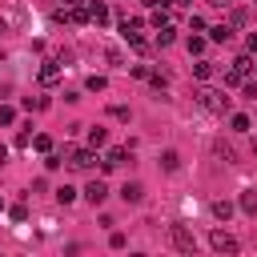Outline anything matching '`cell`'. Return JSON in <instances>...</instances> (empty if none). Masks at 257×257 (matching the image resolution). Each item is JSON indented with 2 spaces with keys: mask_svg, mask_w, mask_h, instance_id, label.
Returning a JSON list of instances; mask_svg holds the SVG:
<instances>
[{
  "mask_svg": "<svg viewBox=\"0 0 257 257\" xmlns=\"http://www.w3.org/2000/svg\"><path fill=\"white\" fill-rule=\"evenodd\" d=\"M193 100L209 112H229V104H233V96H225V88H213V84H201L193 92Z\"/></svg>",
  "mask_w": 257,
  "mask_h": 257,
  "instance_id": "obj_1",
  "label": "cell"
},
{
  "mask_svg": "<svg viewBox=\"0 0 257 257\" xmlns=\"http://www.w3.org/2000/svg\"><path fill=\"white\" fill-rule=\"evenodd\" d=\"M96 161H100V157H96L92 145H84V149H64V165H68V169H80V173H84V169H92Z\"/></svg>",
  "mask_w": 257,
  "mask_h": 257,
  "instance_id": "obj_2",
  "label": "cell"
},
{
  "mask_svg": "<svg viewBox=\"0 0 257 257\" xmlns=\"http://www.w3.org/2000/svg\"><path fill=\"white\" fill-rule=\"evenodd\" d=\"M169 245H173L177 253H193V249H197V237H193L185 225H169Z\"/></svg>",
  "mask_w": 257,
  "mask_h": 257,
  "instance_id": "obj_3",
  "label": "cell"
},
{
  "mask_svg": "<svg viewBox=\"0 0 257 257\" xmlns=\"http://www.w3.org/2000/svg\"><path fill=\"white\" fill-rule=\"evenodd\" d=\"M209 245H213L217 253H237V249H241V245H237V237H233V233H225V229H213V233H209Z\"/></svg>",
  "mask_w": 257,
  "mask_h": 257,
  "instance_id": "obj_4",
  "label": "cell"
},
{
  "mask_svg": "<svg viewBox=\"0 0 257 257\" xmlns=\"http://www.w3.org/2000/svg\"><path fill=\"white\" fill-rule=\"evenodd\" d=\"M80 193H84V201H88V205H104V197H108V189H104V181H100V177H96V181H88Z\"/></svg>",
  "mask_w": 257,
  "mask_h": 257,
  "instance_id": "obj_5",
  "label": "cell"
},
{
  "mask_svg": "<svg viewBox=\"0 0 257 257\" xmlns=\"http://www.w3.org/2000/svg\"><path fill=\"white\" fill-rule=\"evenodd\" d=\"M112 20V12H108V4H100V0H92L88 4V24H96V28H104Z\"/></svg>",
  "mask_w": 257,
  "mask_h": 257,
  "instance_id": "obj_6",
  "label": "cell"
},
{
  "mask_svg": "<svg viewBox=\"0 0 257 257\" xmlns=\"http://www.w3.org/2000/svg\"><path fill=\"white\" fill-rule=\"evenodd\" d=\"M120 161H128V149H108V153L100 157V173H112Z\"/></svg>",
  "mask_w": 257,
  "mask_h": 257,
  "instance_id": "obj_7",
  "label": "cell"
},
{
  "mask_svg": "<svg viewBox=\"0 0 257 257\" xmlns=\"http://www.w3.org/2000/svg\"><path fill=\"white\" fill-rule=\"evenodd\" d=\"M141 197H145V185H141V181H124V185H120V201H124V205H137Z\"/></svg>",
  "mask_w": 257,
  "mask_h": 257,
  "instance_id": "obj_8",
  "label": "cell"
},
{
  "mask_svg": "<svg viewBox=\"0 0 257 257\" xmlns=\"http://www.w3.org/2000/svg\"><path fill=\"white\" fill-rule=\"evenodd\" d=\"M36 76H40V84H56L60 80V60H44Z\"/></svg>",
  "mask_w": 257,
  "mask_h": 257,
  "instance_id": "obj_9",
  "label": "cell"
},
{
  "mask_svg": "<svg viewBox=\"0 0 257 257\" xmlns=\"http://www.w3.org/2000/svg\"><path fill=\"white\" fill-rule=\"evenodd\" d=\"M209 40L229 44V40H233V24H213V28H209Z\"/></svg>",
  "mask_w": 257,
  "mask_h": 257,
  "instance_id": "obj_10",
  "label": "cell"
},
{
  "mask_svg": "<svg viewBox=\"0 0 257 257\" xmlns=\"http://www.w3.org/2000/svg\"><path fill=\"white\" fill-rule=\"evenodd\" d=\"M213 72H217L213 60H201V56L193 60V76H197V80H213Z\"/></svg>",
  "mask_w": 257,
  "mask_h": 257,
  "instance_id": "obj_11",
  "label": "cell"
},
{
  "mask_svg": "<svg viewBox=\"0 0 257 257\" xmlns=\"http://www.w3.org/2000/svg\"><path fill=\"white\" fill-rule=\"evenodd\" d=\"M88 145H92V149H104V145H108V128H104V124H92V128H88Z\"/></svg>",
  "mask_w": 257,
  "mask_h": 257,
  "instance_id": "obj_12",
  "label": "cell"
},
{
  "mask_svg": "<svg viewBox=\"0 0 257 257\" xmlns=\"http://www.w3.org/2000/svg\"><path fill=\"white\" fill-rule=\"evenodd\" d=\"M237 205H241V213H249V217H253V213H257V189H245Z\"/></svg>",
  "mask_w": 257,
  "mask_h": 257,
  "instance_id": "obj_13",
  "label": "cell"
},
{
  "mask_svg": "<svg viewBox=\"0 0 257 257\" xmlns=\"http://www.w3.org/2000/svg\"><path fill=\"white\" fill-rule=\"evenodd\" d=\"M173 40H177V28H173V24H161V28H157V44H161V48H169Z\"/></svg>",
  "mask_w": 257,
  "mask_h": 257,
  "instance_id": "obj_14",
  "label": "cell"
},
{
  "mask_svg": "<svg viewBox=\"0 0 257 257\" xmlns=\"http://www.w3.org/2000/svg\"><path fill=\"white\" fill-rule=\"evenodd\" d=\"M205 44H209V36H197V32H193V36L185 40V48H189V56H201V52H205Z\"/></svg>",
  "mask_w": 257,
  "mask_h": 257,
  "instance_id": "obj_15",
  "label": "cell"
},
{
  "mask_svg": "<svg viewBox=\"0 0 257 257\" xmlns=\"http://www.w3.org/2000/svg\"><path fill=\"white\" fill-rule=\"evenodd\" d=\"M229 128H233V133H249V128H253V120H249L245 112H233V116H229Z\"/></svg>",
  "mask_w": 257,
  "mask_h": 257,
  "instance_id": "obj_16",
  "label": "cell"
},
{
  "mask_svg": "<svg viewBox=\"0 0 257 257\" xmlns=\"http://www.w3.org/2000/svg\"><path fill=\"white\" fill-rule=\"evenodd\" d=\"M84 88H88V92H104V88H108V80H104L100 72H92V76L84 80Z\"/></svg>",
  "mask_w": 257,
  "mask_h": 257,
  "instance_id": "obj_17",
  "label": "cell"
},
{
  "mask_svg": "<svg viewBox=\"0 0 257 257\" xmlns=\"http://www.w3.org/2000/svg\"><path fill=\"white\" fill-rule=\"evenodd\" d=\"M32 149H36V153H52V137H48V133H36V137H32Z\"/></svg>",
  "mask_w": 257,
  "mask_h": 257,
  "instance_id": "obj_18",
  "label": "cell"
},
{
  "mask_svg": "<svg viewBox=\"0 0 257 257\" xmlns=\"http://www.w3.org/2000/svg\"><path fill=\"white\" fill-rule=\"evenodd\" d=\"M161 169H165V173H177V169H181V157H177V153L169 149V153L161 157Z\"/></svg>",
  "mask_w": 257,
  "mask_h": 257,
  "instance_id": "obj_19",
  "label": "cell"
},
{
  "mask_svg": "<svg viewBox=\"0 0 257 257\" xmlns=\"http://www.w3.org/2000/svg\"><path fill=\"white\" fill-rule=\"evenodd\" d=\"M213 217H217V221H229V217H233V205H229V201H213Z\"/></svg>",
  "mask_w": 257,
  "mask_h": 257,
  "instance_id": "obj_20",
  "label": "cell"
},
{
  "mask_svg": "<svg viewBox=\"0 0 257 257\" xmlns=\"http://www.w3.org/2000/svg\"><path fill=\"white\" fill-rule=\"evenodd\" d=\"M149 24L153 28H161V24H169V8L161 4V8H153V16H149Z\"/></svg>",
  "mask_w": 257,
  "mask_h": 257,
  "instance_id": "obj_21",
  "label": "cell"
},
{
  "mask_svg": "<svg viewBox=\"0 0 257 257\" xmlns=\"http://www.w3.org/2000/svg\"><path fill=\"white\" fill-rule=\"evenodd\" d=\"M56 201H60V205H72V201H76V189H72V185H60V189H56Z\"/></svg>",
  "mask_w": 257,
  "mask_h": 257,
  "instance_id": "obj_22",
  "label": "cell"
},
{
  "mask_svg": "<svg viewBox=\"0 0 257 257\" xmlns=\"http://www.w3.org/2000/svg\"><path fill=\"white\" fill-rule=\"evenodd\" d=\"M0 124H4V128L16 124V108H12V104H0Z\"/></svg>",
  "mask_w": 257,
  "mask_h": 257,
  "instance_id": "obj_23",
  "label": "cell"
},
{
  "mask_svg": "<svg viewBox=\"0 0 257 257\" xmlns=\"http://www.w3.org/2000/svg\"><path fill=\"white\" fill-rule=\"evenodd\" d=\"M24 108L32 112V108H48V96H24Z\"/></svg>",
  "mask_w": 257,
  "mask_h": 257,
  "instance_id": "obj_24",
  "label": "cell"
},
{
  "mask_svg": "<svg viewBox=\"0 0 257 257\" xmlns=\"http://www.w3.org/2000/svg\"><path fill=\"white\" fill-rule=\"evenodd\" d=\"M60 165H64L60 153H44V169H60Z\"/></svg>",
  "mask_w": 257,
  "mask_h": 257,
  "instance_id": "obj_25",
  "label": "cell"
},
{
  "mask_svg": "<svg viewBox=\"0 0 257 257\" xmlns=\"http://www.w3.org/2000/svg\"><path fill=\"white\" fill-rule=\"evenodd\" d=\"M104 56H108V64H116V68H124V56H120L116 48H104Z\"/></svg>",
  "mask_w": 257,
  "mask_h": 257,
  "instance_id": "obj_26",
  "label": "cell"
},
{
  "mask_svg": "<svg viewBox=\"0 0 257 257\" xmlns=\"http://www.w3.org/2000/svg\"><path fill=\"white\" fill-rule=\"evenodd\" d=\"M8 217H12V221H28V209H24V205H12Z\"/></svg>",
  "mask_w": 257,
  "mask_h": 257,
  "instance_id": "obj_27",
  "label": "cell"
},
{
  "mask_svg": "<svg viewBox=\"0 0 257 257\" xmlns=\"http://www.w3.org/2000/svg\"><path fill=\"white\" fill-rule=\"evenodd\" d=\"M128 72H133V76H137V80H149V64H133V68H128Z\"/></svg>",
  "mask_w": 257,
  "mask_h": 257,
  "instance_id": "obj_28",
  "label": "cell"
},
{
  "mask_svg": "<svg viewBox=\"0 0 257 257\" xmlns=\"http://www.w3.org/2000/svg\"><path fill=\"white\" fill-rule=\"evenodd\" d=\"M149 84H153V88H157V92H161V88H165V84H169V80H165V76H161V72H149Z\"/></svg>",
  "mask_w": 257,
  "mask_h": 257,
  "instance_id": "obj_29",
  "label": "cell"
},
{
  "mask_svg": "<svg viewBox=\"0 0 257 257\" xmlns=\"http://www.w3.org/2000/svg\"><path fill=\"white\" fill-rule=\"evenodd\" d=\"M108 245H112V249H124V233L112 229V233H108Z\"/></svg>",
  "mask_w": 257,
  "mask_h": 257,
  "instance_id": "obj_30",
  "label": "cell"
},
{
  "mask_svg": "<svg viewBox=\"0 0 257 257\" xmlns=\"http://www.w3.org/2000/svg\"><path fill=\"white\" fill-rule=\"evenodd\" d=\"M108 112H112V116H116V120H128V108H124V104H112V108H108Z\"/></svg>",
  "mask_w": 257,
  "mask_h": 257,
  "instance_id": "obj_31",
  "label": "cell"
},
{
  "mask_svg": "<svg viewBox=\"0 0 257 257\" xmlns=\"http://www.w3.org/2000/svg\"><path fill=\"white\" fill-rule=\"evenodd\" d=\"M241 88H245V96H253V100H257V80H245Z\"/></svg>",
  "mask_w": 257,
  "mask_h": 257,
  "instance_id": "obj_32",
  "label": "cell"
},
{
  "mask_svg": "<svg viewBox=\"0 0 257 257\" xmlns=\"http://www.w3.org/2000/svg\"><path fill=\"white\" fill-rule=\"evenodd\" d=\"M245 52H249V56H257V32H253V36L245 40Z\"/></svg>",
  "mask_w": 257,
  "mask_h": 257,
  "instance_id": "obj_33",
  "label": "cell"
},
{
  "mask_svg": "<svg viewBox=\"0 0 257 257\" xmlns=\"http://www.w3.org/2000/svg\"><path fill=\"white\" fill-rule=\"evenodd\" d=\"M145 8H161V4H169V0H141Z\"/></svg>",
  "mask_w": 257,
  "mask_h": 257,
  "instance_id": "obj_34",
  "label": "cell"
},
{
  "mask_svg": "<svg viewBox=\"0 0 257 257\" xmlns=\"http://www.w3.org/2000/svg\"><path fill=\"white\" fill-rule=\"evenodd\" d=\"M169 4H173V8H189L193 0H169Z\"/></svg>",
  "mask_w": 257,
  "mask_h": 257,
  "instance_id": "obj_35",
  "label": "cell"
},
{
  "mask_svg": "<svg viewBox=\"0 0 257 257\" xmlns=\"http://www.w3.org/2000/svg\"><path fill=\"white\" fill-rule=\"evenodd\" d=\"M209 4H217V8H225V4H233V0H209Z\"/></svg>",
  "mask_w": 257,
  "mask_h": 257,
  "instance_id": "obj_36",
  "label": "cell"
},
{
  "mask_svg": "<svg viewBox=\"0 0 257 257\" xmlns=\"http://www.w3.org/2000/svg\"><path fill=\"white\" fill-rule=\"evenodd\" d=\"M64 4H72V8H76V4H88V0H64Z\"/></svg>",
  "mask_w": 257,
  "mask_h": 257,
  "instance_id": "obj_37",
  "label": "cell"
},
{
  "mask_svg": "<svg viewBox=\"0 0 257 257\" xmlns=\"http://www.w3.org/2000/svg\"><path fill=\"white\" fill-rule=\"evenodd\" d=\"M253 157H257V141H253Z\"/></svg>",
  "mask_w": 257,
  "mask_h": 257,
  "instance_id": "obj_38",
  "label": "cell"
},
{
  "mask_svg": "<svg viewBox=\"0 0 257 257\" xmlns=\"http://www.w3.org/2000/svg\"><path fill=\"white\" fill-rule=\"evenodd\" d=\"M0 213H4V201H0Z\"/></svg>",
  "mask_w": 257,
  "mask_h": 257,
  "instance_id": "obj_39",
  "label": "cell"
},
{
  "mask_svg": "<svg viewBox=\"0 0 257 257\" xmlns=\"http://www.w3.org/2000/svg\"><path fill=\"white\" fill-rule=\"evenodd\" d=\"M253 68H257V60H253Z\"/></svg>",
  "mask_w": 257,
  "mask_h": 257,
  "instance_id": "obj_40",
  "label": "cell"
}]
</instances>
